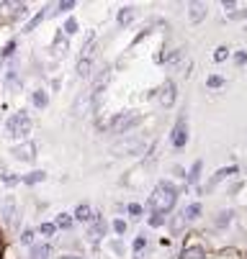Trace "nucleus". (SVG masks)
Instances as JSON below:
<instances>
[{"mask_svg":"<svg viewBox=\"0 0 247 259\" xmlns=\"http://www.w3.org/2000/svg\"><path fill=\"white\" fill-rule=\"evenodd\" d=\"M175 198H178V190H175L170 182H162V185H157V190L152 193L150 205L155 208V213H165V210H170L175 205Z\"/></svg>","mask_w":247,"mask_h":259,"instance_id":"f257e3e1","label":"nucleus"},{"mask_svg":"<svg viewBox=\"0 0 247 259\" xmlns=\"http://www.w3.org/2000/svg\"><path fill=\"white\" fill-rule=\"evenodd\" d=\"M28 128H31V121H28V116L23 113H13L11 118H8V123H6V131H8V136L11 139H18V136H26L28 134Z\"/></svg>","mask_w":247,"mask_h":259,"instance_id":"f03ea898","label":"nucleus"},{"mask_svg":"<svg viewBox=\"0 0 247 259\" xmlns=\"http://www.w3.org/2000/svg\"><path fill=\"white\" fill-rule=\"evenodd\" d=\"M145 152V139H126L114 146V154H142Z\"/></svg>","mask_w":247,"mask_h":259,"instance_id":"7ed1b4c3","label":"nucleus"},{"mask_svg":"<svg viewBox=\"0 0 247 259\" xmlns=\"http://www.w3.org/2000/svg\"><path fill=\"white\" fill-rule=\"evenodd\" d=\"M186 141H188V123H186V118H181L172 128V146L175 149H183Z\"/></svg>","mask_w":247,"mask_h":259,"instance_id":"20e7f679","label":"nucleus"},{"mask_svg":"<svg viewBox=\"0 0 247 259\" xmlns=\"http://www.w3.org/2000/svg\"><path fill=\"white\" fill-rule=\"evenodd\" d=\"M139 123V118L136 116H131V113H124V116H119L114 123H111V128H114V134H126L131 126H136Z\"/></svg>","mask_w":247,"mask_h":259,"instance_id":"39448f33","label":"nucleus"},{"mask_svg":"<svg viewBox=\"0 0 247 259\" xmlns=\"http://www.w3.org/2000/svg\"><path fill=\"white\" fill-rule=\"evenodd\" d=\"M33 152H37V146H33V144H23V146H16V149H13L16 159H23V162H31L33 157H37Z\"/></svg>","mask_w":247,"mask_h":259,"instance_id":"423d86ee","label":"nucleus"},{"mask_svg":"<svg viewBox=\"0 0 247 259\" xmlns=\"http://www.w3.org/2000/svg\"><path fill=\"white\" fill-rule=\"evenodd\" d=\"M172 100H175V85L172 82H165L162 90H160V103L167 108V105H172Z\"/></svg>","mask_w":247,"mask_h":259,"instance_id":"0eeeda50","label":"nucleus"},{"mask_svg":"<svg viewBox=\"0 0 247 259\" xmlns=\"http://www.w3.org/2000/svg\"><path fill=\"white\" fill-rule=\"evenodd\" d=\"M234 172H237V167H227V169H219V172H217L214 177H211V182L206 185V190H214V188H217V182H222L224 177H229V175H234Z\"/></svg>","mask_w":247,"mask_h":259,"instance_id":"6e6552de","label":"nucleus"},{"mask_svg":"<svg viewBox=\"0 0 247 259\" xmlns=\"http://www.w3.org/2000/svg\"><path fill=\"white\" fill-rule=\"evenodd\" d=\"M198 215H201V205H198V203H191V205L183 210V218H186V221H196Z\"/></svg>","mask_w":247,"mask_h":259,"instance_id":"1a4fd4ad","label":"nucleus"},{"mask_svg":"<svg viewBox=\"0 0 247 259\" xmlns=\"http://www.w3.org/2000/svg\"><path fill=\"white\" fill-rule=\"evenodd\" d=\"M75 218H78V221H83V224H88V221L93 218V210H90L88 205H78V210H75Z\"/></svg>","mask_w":247,"mask_h":259,"instance_id":"9d476101","label":"nucleus"},{"mask_svg":"<svg viewBox=\"0 0 247 259\" xmlns=\"http://www.w3.org/2000/svg\"><path fill=\"white\" fill-rule=\"evenodd\" d=\"M206 16V6L203 3H191V18L193 21H201Z\"/></svg>","mask_w":247,"mask_h":259,"instance_id":"9b49d317","label":"nucleus"},{"mask_svg":"<svg viewBox=\"0 0 247 259\" xmlns=\"http://www.w3.org/2000/svg\"><path fill=\"white\" fill-rule=\"evenodd\" d=\"M181 259H206V254H203V249L191 246V249H186V251H183V256H181Z\"/></svg>","mask_w":247,"mask_h":259,"instance_id":"f8f14e48","label":"nucleus"},{"mask_svg":"<svg viewBox=\"0 0 247 259\" xmlns=\"http://www.w3.org/2000/svg\"><path fill=\"white\" fill-rule=\"evenodd\" d=\"M47 256H49V246L42 244V246H33L31 249V256L28 259H47Z\"/></svg>","mask_w":247,"mask_h":259,"instance_id":"ddd939ff","label":"nucleus"},{"mask_svg":"<svg viewBox=\"0 0 247 259\" xmlns=\"http://www.w3.org/2000/svg\"><path fill=\"white\" fill-rule=\"evenodd\" d=\"M181 57H183V49H175V52L160 57V62H165V64H175V62H181Z\"/></svg>","mask_w":247,"mask_h":259,"instance_id":"4468645a","label":"nucleus"},{"mask_svg":"<svg viewBox=\"0 0 247 259\" xmlns=\"http://www.w3.org/2000/svg\"><path fill=\"white\" fill-rule=\"evenodd\" d=\"M78 75H80V77H88V75H90V57H83V59L78 62Z\"/></svg>","mask_w":247,"mask_h":259,"instance_id":"2eb2a0df","label":"nucleus"},{"mask_svg":"<svg viewBox=\"0 0 247 259\" xmlns=\"http://www.w3.org/2000/svg\"><path fill=\"white\" fill-rule=\"evenodd\" d=\"M49 103V95L44 93V90H37V93H33V105H37V108H44Z\"/></svg>","mask_w":247,"mask_h":259,"instance_id":"dca6fc26","label":"nucleus"},{"mask_svg":"<svg viewBox=\"0 0 247 259\" xmlns=\"http://www.w3.org/2000/svg\"><path fill=\"white\" fill-rule=\"evenodd\" d=\"M44 177H47L44 172H31V175H26V177H21V180H23L26 185H37V182H42Z\"/></svg>","mask_w":247,"mask_h":259,"instance_id":"f3484780","label":"nucleus"},{"mask_svg":"<svg viewBox=\"0 0 247 259\" xmlns=\"http://www.w3.org/2000/svg\"><path fill=\"white\" fill-rule=\"evenodd\" d=\"M229 221H232V210H222V213H219V218H217V226L222 229V226H227V224H229Z\"/></svg>","mask_w":247,"mask_h":259,"instance_id":"a211bd4d","label":"nucleus"},{"mask_svg":"<svg viewBox=\"0 0 247 259\" xmlns=\"http://www.w3.org/2000/svg\"><path fill=\"white\" fill-rule=\"evenodd\" d=\"M131 16H134V8H121V13H119V23L124 26V23H129L131 21Z\"/></svg>","mask_w":247,"mask_h":259,"instance_id":"6ab92c4d","label":"nucleus"},{"mask_svg":"<svg viewBox=\"0 0 247 259\" xmlns=\"http://www.w3.org/2000/svg\"><path fill=\"white\" fill-rule=\"evenodd\" d=\"M206 85H208V88H222V85H224V77H219V75H211V77L206 80Z\"/></svg>","mask_w":247,"mask_h":259,"instance_id":"aec40b11","label":"nucleus"},{"mask_svg":"<svg viewBox=\"0 0 247 259\" xmlns=\"http://www.w3.org/2000/svg\"><path fill=\"white\" fill-rule=\"evenodd\" d=\"M227 57H229V49H227V47H219V49L214 52V59H217V62H224Z\"/></svg>","mask_w":247,"mask_h":259,"instance_id":"412c9836","label":"nucleus"},{"mask_svg":"<svg viewBox=\"0 0 247 259\" xmlns=\"http://www.w3.org/2000/svg\"><path fill=\"white\" fill-rule=\"evenodd\" d=\"M69 224H73V221H69V215H64V213L57 215V226H59V229H69Z\"/></svg>","mask_w":247,"mask_h":259,"instance_id":"4be33fe9","label":"nucleus"},{"mask_svg":"<svg viewBox=\"0 0 247 259\" xmlns=\"http://www.w3.org/2000/svg\"><path fill=\"white\" fill-rule=\"evenodd\" d=\"M162 224H165V215H162V213H155V215L150 218V226H155V229L162 226Z\"/></svg>","mask_w":247,"mask_h":259,"instance_id":"5701e85b","label":"nucleus"},{"mask_svg":"<svg viewBox=\"0 0 247 259\" xmlns=\"http://www.w3.org/2000/svg\"><path fill=\"white\" fill-rule=\"evenodd\" d=\"M0 177H3V182H6V185H16V182H21V177H13L11 172H3Z\"/></svg>","mask_w":247,"mask_h":259,"instance_id":"b1692460","label":"nucleus"},{"mask_svg":"<svg viewBox=\"0 0 247 259\" xmlns=\"http://www.w3.org/2000/svg\"><path fill=\"white\" fill-rule=\"evenodd\" d=\"M42 18H44V13H39V16H33V18H31V23L26 26V31H33V28H37V26L42 23Z\"/></svg>","mask_w":247,"mask_h":259,"instance_id":"393cba45","label":"nucleus"},{"mask_svg":"<svg viewBox=\"0 0 247 259\" xmlns=\"http://www.w3.org/2000/svg\"><path fill=\"white\" fill-rule=\"evenodd\" d=\"M198 172H201V162L193 164V169H191V175H188V182H196V180H198Z\"/></svg>","mask_w":247,"mask_h":259,"instance_id":"a878e982","label":"nucleus"},{"mask_svg":"<svg viewBox=\"0 0 247 259\" xmlns=\"http://www.w3.org/2000/svg\"><path fill=\"white\" fill-rule=\"evenodd\" d=\"M64 31H67V33H75V31H78V21H75V18H69V21L64 23Z\"/></svg>","mask_w":247,"mask_h":259,"instance_id":"bb28decb","label":"nucleus"},{"mask_svg":"<svg viewBox=\"0 0 247 259\" xmlns=\"http://www.w3.org/2000/svg\"><path fill=\"white\" fill-rule=\"evenodd\" d=\"M3 213H6V218H11V215H13V200H11V198L6 200V205H3Z\"/></svg>","mask_w":247,"mask_h":259,"instance_id":"cd10ccee","label":"nucleus"},{"mask_svg":"<svg viewBox=\"0 0 247 259\" xmlns=\"http://www.w3.org/2000/svg\"><path fill=\"white\" fill-rule=\"evenodd\" d=\"M39 231H42L44 236H52V234H54V226H52V224H42V229H39Z\"/></svg>","mask_w":247,"mask_h":259,"instance_id":"c85d7f7f","label":"nucleus"},{"mask_svg":"<svg viewBox=\"0 0 247 259\" xmlns=\"http://www.w3.org/2000/svg\"><path fill=\"white\" fill-rule=\"evenodd\" d=\"M114 231H116V234H124V231H126V224H124V221H116V224H114Z\"/></svg>","mask_w":247,"mask_h":259,"instance_id":"c756f323","label":"nucleus"},{"mask_svg":"<svg viewBox=\"0 0 247 259\" xmlns=\"http://www.w3.org/2000/svg\"><path fill=\"white\" fill-rule=\"evenodd\" d=\"M21 241H23V244H31V241H33V231H23Z\"/></svg>","mask_w":247,"mask_h":259,"instance_id":"7c9ffc66","label":"nucleus"},{"mask_svg":"<svg viewBox=\"0 0 247 259\" xmlns=\"http://www.w3.org/2000/svg\"><path fill=\"white\" fill-rule=\"evenodd\" d=\"M129 213H131V215H139V213H142V205L131 203V205H129Z\"/></svg>","mask_w":247,"mask_h":259,"instance_id":"2f4dec72","label":"nucleus"},{"mask_svg":"<svg viewBox=\"0 0 247 259\" xmlns=\"http://www.w3.org/2000/svg\"><path fill=\"white\" fill-rule=\"evenodd\" d=\"M145 244H147V239H145V236H139V239H136V241H134V249H136V251H139V249H142V246H145Z\"/></svg>","mask_w":247,"mask_h":259,"instance_id":"473e14b6","label":"nucleus"},{"mask_svg":"<svg viewBox=\"0 0 247 259\" xmlns=\"http://www.w3.org/2000/svg\"><path fill=\"white\" fill-rule=\"evenodd\" d=\"M75 3H73V0H67V3H59V11H67V8H73Z\"/></svg>","mask_w":247,"mask_h":259,"instance_id":"72a5a7b5","label":"nucleus"},{"mask_svg":"<svg viewBox=\"0 0 247 259\" xmlns=\"http://www.w3.org/2000/svg\"><path fill=\"white\" fill-rule=\"evenodd\" d=\"M244 62H247V54L239 52V54H237V64H244Z\"/></svg>","mask_w":247,"mask_h":259,"instance_id":"f704fd0d","label":"nucleus"}]
</instances>
